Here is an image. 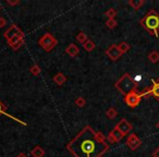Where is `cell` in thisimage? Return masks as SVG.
Instances as JSON below:
<instances>
[{"instance_id":"obj_1","label":"cell","mask_w":159,"mask_h":157,"mask_svg":"<svg viewBox=\"0 0 159 157\" xmlns=\"http://www.w3.org/2000/svg\"><path fill=\"white\" fill-rule=\"evenodd\" d=\"M66 150L73 157H102L109 150V145L96 139V132L89 126L66 144Z\"/></svg>"},{"instance_id":"obj_2","label":"cell","mask_w":159,"mask_h":157,"mask_svg":"<svg viewBox=\"0 0 159 157\" xmlns=\"http://www.w3.org/2000/svg\"><path fill=\"white\" fill-rule=\"evenodd\" d=\"M141 25L155 37H158L159 30V14L154 9L149 10L148 13L141 20Z\"/></svg>"},{"instance_id":"obj_3","label":"cell","mask_w":159,"mask_h":157,"mask_svg":"<svg viewBox=\"0 0 159 157\" xmlns=\"http://www.w3.org/2000/svg\"><path fill=\"white\" fill-rule=\"evenodd\" d=\"M115 87L122 94V95H128L132 92L136 91V82L131 76L129 73H124L119 80L116 82Z\"/></svg>"},{"instance_id":"obj_4","label":"cell","mask_w":159,"mask_h":157,"mask_svg":"<svg viewBox=\"0 0 159 157\" xmlns=\"http://www.w3.org/2000/svg\"><path fill=\"white\" fill-rule=\"evenodd\" d=\"M57 43H58L57 39H56L50 33H46L43 37L39 38L40 47H42L45 51H47V53L52 50L56 47V45H57Z\"/></svg>"},{"instance_id":"obj_5","label":"cell","mask_w":159,"mask_h":157,"mask_svg":"<svg viewBox=\"0 0 159 157\" xmlns=\"http://www.w3.org/2000/svg\"><path fill=\"white\" fill-rule=\"evenodd\" d=\"M141 99H142L141 93H139V92H136V91L132 92V93L124 96V102H125V104L128 105L129 107H131V108H135V107L139 106V103H141Z\"/></svg>"},{"instance_id":"obj_6","label":"cell","mask_w":159,"mask_h":157,"mask_svg":"<svg viewBox=\"0 0 159 157\" xmlns=\"http://www.w3.org/2000/svg\"><path fill=\"white\" fill-rule=\"evenodd\" d=\"M3 36H5V38L7 40H10L11 38L16 37V36H21V37H24V33H23L22 30H21L20 27L13 24V25H11V26H10L9 29H8L7 31L5 32Z\"/></svg>"},{"instance_id":"obj_7","label":"cell","mask_w":159,"mask_h":157,"mask_svg":"<svg viewBox=\"0 0 159 157\" xmlns=\"http://www.w3.org/2000/svg\"><path fill=\"white\" fill-rule=\"evenodd\" d=\"M115 128H117L123 135H126L128 133H130V131H132L133 127H132V124L128 121V120L123 118V119H121L119 122H118L117 126H116Z\"/></svg>"},{"instance_id":"obj_8","label":"cell","mask_w":159,"mask_h":157,"mask_svg":"<svg viewBox=\"0 0 159 157\" xmlns=\"http://www.w3.org/2000/svg\"><path fill=\"white\" fill-rule=\"evenodd\" d=\"M141 144H142V141L139 140V137L137 136L136 134H134V133L129 135L128 140H126V145H128L132 150H137V148L141 146Z\"/></svg>"},{"instance_id":"obj_9","label":"cell","mask_w":159,"mask_h":157,"mask_svg":"<svg viewBox=\"0 0 159 157\" xmlns=\"http://www.w3.org/2000/svg\"><path fill=\"white\" fill-rule=\"evenodd\" d=\"M106 55L108 56L112 61H116V60H118L120 57H121L122 53L119 50L117 45H111V46L106 50Z\"/></svg>"},{"instance_id":"obj_10","label":"cell","mask_w":159,"mask_h":157,"mask_svg":"<svg viewBox=\"0 0 159 157\" xmlns=\"http://www.w3.org/2000/svg\"><path fill=\"white\" fill-rule=\"evenodd\" d=\"M8 44L14 50H18L20 47L23 46L24 44V37H21V36H16V37L11 38L10 40H8Z\"/></svg>"},{"instance_id":"obj_11","label":"cell","mask_w":159,"mask_h":157,"mask_svg":"<svg viewBox=\"0 0 159 157\" xmlns=\"http://www.w3.org/2000/svg\"><path fill=\"white\" fill-rule=\"evenodd\" d=\"M1 115H5V116H7V117L11 118L12 120H14V121L19 122V123H21L22 126H26V123H25V122H23L22 120L18 119V118L13 117V116H11L10 113H7V105H5L2 102H1V100H0V116H1Z\"/></svg>"},{"instance_id":"obj_12","label":"cell","mask_w":159,"mask_h":157,"mask_svg":"<svg viewBox=\"0 0 159 157\" xmlns=\"http://www.w3.org/2000/svg\"><path fill=\"white\" fill-rule=\"evenodd\" d=\"M66 53H68L70 57H76L80 53V48L75 44H70L66 48Z\"/></svg>"},{"instance_id":"obj_13","label":"cell","mask_w":159,"mask_h":157,"mask_svg":"<svg viewBox=\"0 0 159 157\" xmlns=\"http://www.w3.org/2000/svg\"><path fill=\"white\" fill-rule=\"evenodd\" d=\"M152 86L150 89V95H152L157 100H159V81L152 80Z\"/></svg>"},{"instance_id":"obj_14","label":"cell","mask_w":159,"mask_h":157,"mask_svg":"<svg viewBox=\"0 0 159 157\" xmlns=\"http://www.w3.org/2000/svg\"><path fill=\"white\" fill-rule=\"evenodd\" d=\"M53 82L56 83V84H58L59 86H61V85H63L64 83H66V76L63 74V73H61V72H58L57 74L53 76Z\"/></svg>"},{"instance_id":"obj_15","label":"cell","mask_w":159,"mask_h":157,"mask_svg":"<svg viewBox=\"0 0 159 157\" xmlns=\"http://www.w3.org/2000/svg\"><path fill=\"white\" fill-rule=\"evenodd\" d=\"M31 155L33 157H44L45 150H44V148H43L42 146L37 145L31 150Z\"/></svg>"},{"instance_id":"obj_16","label":"cell","mask_w":159,"mask_h":157,"mask_svg":"<svg viewBox=\"0 0 159 157\" xmlns=\"http://www.w3.org/2000/svg\"><path fill=\"white\" fill-rule=\"evenodd\" d=\"M148 60H149L152 63H157L159 61V53L157 50H152L148 55Z\"/></svg>"},{"instance_id":"obj_17","label":"cell","mask_w":159,"mask_h":157,"mask_svg":"<svg viewBox=\"0 0 159 157\" xmlns=\"http://www.w3.org/2000/svg\"><path fill=\"white\" fill-rule=\"evenodd\" d=\"M129 5L134 10H139V8L144 5V0H130V1H129Z\"/></svg>"},{"instance_id":"obj_18","label":"cell","mask_w":159,"mask_h":157,"mask_svg":"<svg viewBox=\"0 0 159 157\" xmlns=\"http://www.w3.org/2000/svg\"><path fill=\"white\" fill-rule=\"evenodd\" d=\"M110 133H111V134H112L113 139L116 140V143H117V142H119V141H121V139H122V137L124 136V135L122 134V133L120 132V131L118 130L117 128H115V129H113L112 131H110Z\"/></svg>"},{"instance_id":"obj_19","label":"cell","mask_w":159,"mask_h":157,"mask_svg":"<svg viewBox=\"0 0 159 157\" xmlns=\"http://www.w3.org/2000/svg\"><path fill=\"white\" fill-rule=\"evenodd\" d=\"M118 46V48H119V50L121 51L122 53H128L129 50H130V48H131V46H130V44H128L126 42H122V43H120L119 45H117Z\"/></svg>"},{"instance_id":"obj_20","label":"cell","mask_w":159,"mask_h":157,"mask_svg":"<svg viewBox=\"0 0 159 157\" xmlns=\"http://www.w3.org/2000/svg\"><path fill=\"white\" fill-rule=\"evenodd\" d=\"M83 48H84L86 51H92L94 48H95V43L91 39H87L86 42L83 44Z\"/></svg>"},{"instance_id":"obj_21","label":"cell","mask_w":159,"mask_h":157,"mask_svg":"<svg viewBox=\"0 0 159 157\" xmlns=\"http://www.w3.org/2000/svg\"><path fill=\"white\" fill-rule=\"evenodd\" d=\"M87 39H89V38H87V35L84 33V32H80V33L76 35V40L80 43V44L83 45Z\"/></svg>"},{"instance_id":"obj_22","label":"cell","mask_w":159,"mask_h":157,"mask_svg":"<svg viewBox=\"0 0 159 157\" xmlns=\"http://www.w3.org/2000/svg\"><path fill=\"white\" fill-rule=\"evenodd\" d=\"M106 115L109 119H113V118H116L118 116V111L116 110L113 107H111V108H109L108 110L106 111Z\"/></svg>"},{"instance_id":"obj_23","label":"cell","mask_w":159,"mask_h":157,"mask_svg":"<svg viewBox=\"0 0 159 157\" xmlns=\"http://www.w3.org/2000/svg\"><path fill=\"white\" fill-rule=\"evenodd\" d=\"M117 13H118L117 10L110 8V9H108L106 12H105V16H106L107 18H109V19H115L116 16H117Z\"/></svg>"},{"instance_id":"obj_24","label":"cell","mask_w":159,"mask_h":157,"mask_svg":"<svg viewBox=\"0 0 159 157\" xmlns=\"http://www.w3.org/2000/svg\"><path fill=\"white\" fill-rule=\"evenodd\" d=\"M118 25V22L115 20V19H108L107 20V22H106V26L108 27V29H115L116 26Z\"/></svg>"},{"instance_id":"obj_25","label":"cell","mask_w":159,"mask_h":157,"mask_svg":"<svg viewBox=\"0 0 159 157\" xmlns=\"http://www.w3.org/2000/svg\"><path fill=\"white\" fill-rule=\"evenodd\" d=\"M85 104H86V100L84 99V97H77L76 99H75V105H76L77 107H80V108L84 107Z\"/></svg>"},{"instance_id":"obj_26","label":"cell","mask_w":159,"mask_h":157,"mask_svg":"<svg viewBox=\"0 0 159 157\" xmlns=\"http://www.w3.org/2000/svg\"><path fill=\"white\" fill-rule=\"evenodd\" d=\"M30 71H31V73L33 75H38L40 73V68L37 66V64H34V66L31 67V69H30Z\"/></svg>"},{"instance_id":"obj_27","label":"cell","mask_w":159,"mask_h":157,"mask_svg":"<svg viewBox=\"0 0 159 157\" xmlns=\"http://www.w3.org/2000/svg\"><path fill=\"white\" fill-rule=\"evenodd\" d=\"M96 139H97L99 142H102V143H105V142H106L107 137L105 136V135L102 134V132H96Z\"/></svg>"},{"instance_id":"obj_28","label":"cell","mask_w":159,"mask_h":157,"mask_svg":"<svg viewBox=\"0 0 159 157\" xmlns=\"http://www.w3.org/2000/svg\"><path fill=\"white\" fill-rule=\"evenodd\" d=\"M7 3L10 6H16L20 3V0H7Z\"/></svg>"},{"instance_id":"obj_29","label":"cell","mask_w":159,"mask_h":157,"mask_svg":"<svg viewBox=\"0 0 159 157\" xmlns=\"http://www.w3.org/2000/svg\"><path fill=\"white\" fill-rule=\"evenodd\" d=\"M6 24H7V21L3 16H0V27H5Z\"/></svg>"},{"instance_id":"obj_30","label":"cell","mask_w":159,"mask_h":157,"mask_svg":"<svg viewBox=\"0 0 159 157\" xmlns=\"http://www.w3.org/2000/svg\"><path fill=\"white\" fill-rule=\"evenodd\" d=\"M107 140H108L110 143H116V140L113 139V136H112V134H111V133H109V134L107 135Z\"/></svg>"},{"instance_id":"obj_31","label":"cell","mask_w":159,"mask_h":157,"mask_svg":"<svg viewBox=\"0 0 159 157\" xmlns=\"http://www.w3.org/2000/svg\"><path fill=\"white\" fill-rule=\"evenodd\" d=\"M152 157H159V147H157L152 153Z\"/></svg>"},{"instance_id":"obj_32","label":"cell","mask_w":159,"mask_h":157,"mask_svg":"<svg viewBox=\"0 0 159 157\" xmlns=\"http://www.w3.org/2000/svg\"><path fill=\"white\" fill-rule=\"evenodd\" d=\"M16 157H27V155L25 154V153H20V154H18Z\"/></svg>"},{"instance_id":"obj_33","label":"cell","mask_w":159,"mask_h":157,"mask_svg":"<svg viewBox=\"0 0 159 157\" xmlns=\"http://www.w3.org/2000/svg\"><path fill=\"white\" fill-rule=\"evenodd\" d=\"M156 127H157V129H158V130H159V121H158V122H157V124H156Z\"/></svg>"},{"instance_id":"obj_34","label":"cell","mask_w":159,"mask_h":157,"mask_svg":"<svg viewBox=\"0 0 159 157\" xmlns=\"http://www.w3.org/2000/svg\"><path fill=\"white\" fill-rule=\"evenodd\" d=\"M0 10H1V6H0Z\"/></svg>"}]
</instances>
